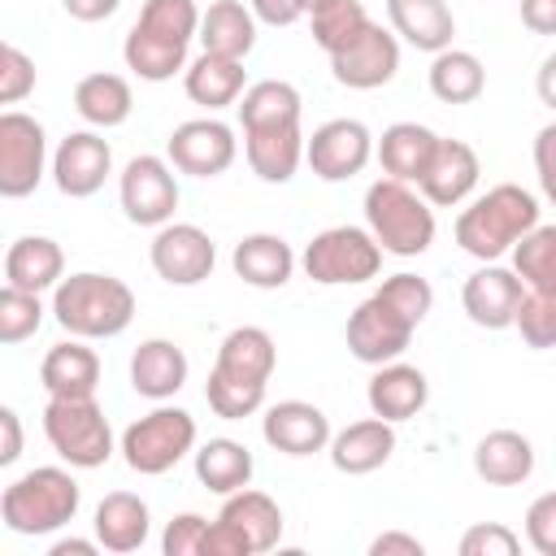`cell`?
I'll return each instance as SVG.
<instances>
[{
	"label": "cell",
	"mask_w": 556,
	"mask_h": 556,
	"mask_svg": "<svg viewBox=\"0 0 556 556\" xmlns=\"http://www.w3.org/2000/svg\"><path fill=\"white\" fill-rule=\"evenodd\" d=\"M278 365V348L269 339V330L261 326H235L222 348L217 361L208 369L204 382V400L222 421H243L265 404V387L274 378Z\"/></svg>",
	"instance_id": "6da1fadb"
},
{
	"label": "cell",
	"mask_w": 556,
	"mask_h": 556,
	"mask_svg": "<svg viewBox=\"0 0 556 556\" xmlns=\"http://www.w3.org/2000/svg\"><path fill=\"white\" fill-rule=\"evenodd\" d=\"M191 39H200L195 0H143L135 26L126 30L122 61L143 83H169L178 70H187Z\"/></svg>",
	"instance_id": "7a4b0ae2"
},
{
	"label": "cell",
	"mask_w": 556,
	"mask_h": 556,
	"mask_svg": "<svg viewBox=\"0 0 556 556\" xmlns=\"http://www.w3.org/2000/svg\"><path fill=\"white\" fill-rule=\"evenodd\" d=\"M52 317L74 339H117L135 321V291L113 274H70L52 291Z\"/></svg>",
	"instance_id": "3957f363"
},
{
	"label": "cell",
	"mask_w": 556,
	"mask_h": 556,
	"mask_svg": "<svg viewBox=\"0 0 556 556\" xmlns=\"http://www.w3.org/2000/svg\"><path fill=\"white\" fill-rule=\"evenodd\" d=\"M534 226H539V200L517 182H500L456 217V243L460 252L486 265L513 252L517 239L530 235Z\"/></svg>",
	"instance_id": "277c9868"
},
{
	"label": "cell",
	"mask_w": 556,
	"mask_h": 556,
	"mask_svg": "<svg viewBox=\"0 0 556 556\" xmlns=\"http://www.w3.org/2000/svg\"><path fill=\"white\" fill-rule=\"evenodd\" d=\"M83 508V486L70 469L61 465H39L22 478H13L0 495V521L13 534H52L61 526H70Z\"/></svg>",
	"instance_id": "5b68a950"
},
{
	"label": "cell",
	"mask_w": 556,
	"mask_h": 556,
	"mask_svg": "<svg viewBox=\"0 0 556 556\" xmlns=\"http://www.w3.org/2000/svg\"><path fill=\"white\" fill-rule=\"evenodd\" d=\"M365 226L391 256H421L434 243V204L400 178H378L365 191Z\"/></svg>",
	"instance_id": "8992f818"
},
{
	"label": "cell",
	"mask_w": 556,
	"mask_h": 556,
	"mask_svg": "<svg viewBox=\"0 0 556 556\" xmlns=\"http://www.w3.org/2000/svg\"><path fill=\"white\" fill-rule=\"evenodd\" d=\"M43 434L70 469H100L113 456V426L96 395H48Z\"/></svg>",
	"instance_id": "52a82bcc"
},
{
	"label": "cell",
	"mask_w": 556,
	"mask_h": 556,
	"mask_svg": "<svg viewBox=\"0 0 556 556\" xmlns=\"http://www.w3.org/2000/svg\"><path fill=\"white\" fill-rule=\"evenodd\" d=\"M195 417L187 408H174V404H156L152 413L135 417L126 430H122V460L143 473V478H161L169 473L182 456H195Z\"/></svg>",
	"instance_id": "ba28073f"
},
{
	"label": "cell",
	"mask_w": 556,
	"mask_h": 556,
	"mask_svg": "<svg viewBox=\"0 0 556 556\" xmlns=\"http://www.w3.org/2000/svg\"><path fill=\"white\" fill-rule=\"evenodd\" d=\"M300 265L321 287H356L378 278L382 243L369 235V226H326L321 235L308 239Z\"/></svg>",
	"instance_id": "9c48e42d"
},
{
	"label": "cell",
	"mask_w": 556,
	"mask_h": 556,
	"mask_svg": "<svg viewBox=\"0 0 556 556\" xmlns=\"http://www.w3.org/2000/svg\"><path fill=\"white\" fill-rule=\"evenodd\" d=\"M413 330H417V321L400 304H391L382 291H374L348 317V352L361 365H387L408 352Z\"/></svg>",
	"instance_id": "30bf717a"
},
{
	"label": "cell",
	"mask_w": 556,
	"mask_h": 556,
	"mask_svg": "<svg viewBox=\"0 0 556 556\" xmlns=\"http://www.w3.org/2000/svg\"><path fill=\"white\" fill-rule=\"evenodd\" d=\"M117 200H122V213L126 222L135 226H152L161 230L165 222H174V208H178V178H174V165L169 156H130L122 178H117Z\"/></svg>",
	"instance_id": "8fae6325"
},
{
	"label": "cell",
	"mask_w": 556,
	"mask_h": 556,
	"mask_svg": "<svg viewBox=\"0 0 556 556\" xmlns=\"http://www.w3.org/2000/svg\"><path fill=\"white\" fill-rule=\"evenodd\" d=\"M43 169H48L43 126L22 109H4L0 113V195L4 200L30 195L43 182Z\"/></svg>",
	"instance_id": "7c38bea8"
},
{
	"label": "cell",
	"mask_w": 556,
	"mask_h": 556,
	"mask_svg": "<svg viewBox=\"0 0 556 556\" xmlns=\"http://www.w3.org/2000/svg\"><path fill=\"white\" fill-rule=\"evenodd\" d=\"M148 261H152L161 282H169V287H200L213 274V265H217V248H213L208 230H200L195 222H165L152 235Z\"/></svg>",
	"instance_id": "4fadbf2b"
},
{
	"label": "cell",
	"mask_w": 556,
	"mask_h": 556,
	"mask_svg": "<svg viewBox=\"0 0 556 556\" xmlns=\"http://www.w3.org/2000/svg\"><path fill=\"white\" fill-rule=\"evenodd\" d=\"M165 156L178 174H191V178H217L235 165L239 156V139L226 122L217 117H191L182 126L169 130L165 139Z\"/></svg>",
	"instance_id": "5bb4252c"
},
{
	"label": "cell",
	"mask_w": 556,
	"mask_h": 556,
	"mask_svg": "<svg viewBox=\"0 0 556 556\" xmlns=\"http://www.w3.org/2000/svg\"><path fill=\"white\" fill-rule=\"evenodd\" d=\"M369 156H374V135L356 117H330L304 143V161H308V169L321 182H348V178H356L369 165Z\"/></svg>",
	"instance_id": "9a60e30c"
},
{
	"label": "cell",
	"mask_w": 556,
	"mask_h": 556,
	"mask_svg": "<svg viewBox=\"0 0 556 556\" xmlns=\"http://www.w3.org/2000/svg\"><path fill=\"white\" fill-rule=\"evenodd\" d=\"M400 70V35L369 22L348 48H339L330 56V74L339 87H352V91H374V87H387Z\"/></svg>",
	"instance_id": "2e32d148"
},
{
	"label": "cell",
	"mask_w": 556,
	"mask_h": 556,
	"mask_svg": "<svg viewBox=\"0 0 556 556\" xmlns=\"http://www.w3.org/2000/svg\"><path fill=\"white\" fill-rule=\"evenodd\" d=\"M113 174V148L96 130H70L52 152V182L70 200H87Z\"/></svg>",
	"instance_id": "e0dca14e"
},
{
	"label": "cell",
	"mask_w": 556,
	"mask_h": 556,
	"mask_svg": "<svg viewBox=\"0 0 556 556\" xmlns=\"http://www.w3.org/2000/svg\"><path fill=\"white\" fill-rule=\"evenodd\" d=\"M521 295H526V282L517 278V269L508 265H495L486 261L482 269H473L460 287V308L473 326L482 330H508L517 321V308H521Z\"/></svg>",
	"instance_id": "ac0fdd59"
},
{
	"label": "cell",
	"mask_w": 556,
	"mask_h": 556,
	"mask_svg": "<svg viewBox=\"0 0 556 556\" xmlns=\"http://www.w3.org/2000/svg\"><path fill=\"white\" fill-rule=\"evenodd\" d=\"M261 434L274 452L282 456H313V452H326L334 430H330V417L308 404V400H278L265 408L261 417Z\"/></svg>",
	"instance_id": "d6986e66"
},
{
	"label": "cell",
	"mask_w": 556,
	"mask_h": 556,
	"mask_svg": "<svg viewBox=\"0 0 556 556\" xmlns=\"http://www.w3.org/2000/svg\"><path fill=\"white\" fill-rule=\"evenodd\" d=\"M478 178H482L478 152H473L465 139H443V135H439V148H434V156H430V165H426L417 191H421L434 208H456V204H465V200L473 195Z\"/></svg>",
	"instance_id": "ffe728a7"
},
{
	"label": "cell",
	"mask_w": 556,
	"mask_h": 556,
	"mask_svg": "<svg viewBox=\"0 0 556 556\" xmlns=\"http://www.w3.org/2000/svg\"><path fill=\"white\" fill-rule=\"evenodd\" d=\"M187 374H191V361L187 352L174 343V339H143L130 356V387L135 395L143 400H174L182 387H187Z\"/></svg>",
	"instance_id": "44dd1931"
},
{
	"label": "cell",
	"mask_w": 556,
	"mask_h": 556,
	"mask_svg": "<svg viewBox=\"0 0 556 556\" xmlns=\"http://www.w3.org/2000/svg\"><path fill=\"white\" fill-rule=\"evenodd\" d=\"M365 400H369V413L382 417V421H408L426 408L430 400V382L417 365H404V361H387V365H374V378L365 387Z\"/></svg>",
	"instance_id": "7402d4cb"
},
{
	"label": "cell",
	"mask_w": 556,
	"mask_h": 556,
	"mask_svg": "<svg viewBox=\"0 0 556 556\" xmlns=\"http://www.w3.org/2000/svg\"><path fill=\"white\" fill-rule=\"evenodd\" d=\"M330 465L348 478H361V473H374L391 460L395 452V421H382V417H361L352 426H343L334 439H330Z\"/></svg>",
	"instance_id": "603a6c76"
},
{
	"label": "cell",
	"mask_w": 556,
	"mask_h": 556,
	"mask_svg": "<svg viewBox=\"0 0 556 556\" xmlns=\"http://www.w3.org/2000/svg\"><path fill=\"white\" fill-rule=\"evenodd\" d=\"M304 130L300 126H256V130H243V152H248V165L261 182H291L300 161H304Z\"/></svg>",
	"instance_id": "cb8c5ba5"
},
{
	"label": "cell",
	"mask_w": 556,
	"mask_h": 556,
	"mask_svg": "<svg viewBox=\"0 0 556 556\" xmlns=\"http://www.w3.org/2000/svg\"><path fill=\"white\" fill-rule=\"evenodd\" d=\"M65 278V252L56 239L48 235H22L9 243L4 252V282L22 287V291H56V282Z\"/></svg>",
	"instance_id": "d4e9b609"
},
{
	"label": "cell",
	"mask_w": 556,
	"mask_h": 556,
	"mask_svg": "<svg viewBox=\"0 0 556 556\" xmlns=\"http://www.w3.org/2000/svg\"><path fill=\"white\" fill-rule=\"evenodd\" d=\"M230 265H235V274H239L248 287L278 291V287H287L291 274H295V252H291V243H287L282 235L256 230V235H243V239L235 243Z\"/></svg>",
	"instance_id": "484cf974"
},
{
	"label": "cell",
	"mask_w": 556,
	"mask_h": 556,
	"mask_svg": "<svg viewBox=\"0 0 556 556\" xmlns=\"http://www.w3.org/2000/svg\"><path fill=\"white\" fill-rule=\"evenodd\" d=\"M96 539H100V547L104 552H117V556H126V552H139L143 543H148V534H152V513H148V504L135 495V491H109L100 504H96Z\"/></svg>",
	"instance_id": "4316f807"
},
{
	"label": "cell",
	"mask_w": 556,
	"mask_h": 556,
	"mask_svg": "<svg viewBox=\"0 0 556 556\" xmlns=\"http://www.w3.org/2000/svg\"><path fill=\"white\" fill-rule=\"evenodd\" d=\"M434 148H439V135L430 126H421V122H391L382 130V139L374 143L382 174L387 178H400V182H413V187L421 182Z\"/></svg>",
	"instance_id": "83f0119b"
},
{
	"label": "cell",
	"mask_w": 556,
	"mask_h": 556,
	"mask_svg": "<svg viewBox=\"0 0 556 556\" xmlns=\"http://www.w3.org/2000/svg\"><path fill=\"white\" fill-rule=\"evenodd\" d=\"M100 356L87 348V339H65L52 343L39 361V382L48 395H96L100 387Z\"/></svg>",
	"instance_id": "f1b7e54d"
},
{
	"label": "cell",
	"mask_w": 556,
	"mask_h": 556,
	"mask_svg": "<svg viewBox=\"0 0 556 556\" xmlns=\"http://www.w3.org/2000/svg\"><path fill=\"white\" fill-rule=\"evenodd\" d=\"M473 473L486 486H521L534 473V443L521 430H491L473 447Z\"/></svg>",
	"instance_id": "f546056e"
},
{
	"label": "cell",
	"mask_w": 556,
	"mask_h": 556,
	"mask_svg": "<svg viewBox=\"0 0 556 556\" xmlns=\"http://www.w3.org/2000/svg\"><path fill=\"white\" fill-rule=\"evenodd\" d=\"M387 17H391V30L413 43L417 52H443L452 48V35H456V17L447 9V0H387Z\"/></svg>",
	"instance_id": "4dcf8cb0"
},
{
	"label": "cell",
	"mask_w": 556,
	"mask_h": 556,
	"mask_svg": "<svg viewBox=\"0 0 556 556\" xmlns=\"http://www.w3.org/2000/svg\"><path fill=\"white\" fill-rule=\"evenodd\" d=\"M200 43L213 56L243 61L256 48V13L243 0H213L200 13Z\"/></svg>",
	"instance_id": "1f68e13d"
},
{
	"label": "cell",
	"mask_w": 556,
	"mask_h": 556,
	"mask_svg": "<svg viewBox=\"0 0 556 556\" xmlns=\"http://www.w3.org/2000/svg\"><path fill=\"white\" fill-rule=\"evenodd\" d=\"M182 87H187L191 104H200V109L217 113V109L235 104V100L248 91V70H243V61L200 52V56L182 70Z\"/></svg>",
	"instance_id": "d6a6232c"
},
{
	"label": "cell",
	"mask_w": 556,
	"mask_h": 556,
	"mask_svg": "<svg viewBox=\"0 0 556 556\" xmlns=\"http://www.w3.org/2000/svg\"><path fill=\"white\" fill-rule=\"evenodd\" d=\"M217 517H222L226 526H235V530L248 539L252 556L278 547V539H282V508H278L274 495H265V491L243 486V491L226 495V504H222Z\"/></svg>",
	"instance_id": "836d02e7"
},
{
	"label": "cell",
	"mask_w": 556,
	"mask_h": 556,
	"mask_svg": "<svg viewBox=\"0 0 556 556\" xmlns=\"http://www.w3.org/2000/svg\"><path fill=\"white\" fill-rule=\"evenodd\" d=\"M74 109H78V117H83L87 126L113 130V126H122V122L130 117L135 96H130V83H126L122 74L96 70V74L78 78V87H74Z\"/></svg>",
	"instance_id": "e575fe53"
},
{
	"label": "cell",
	"mask_w": 556,
	"mask_h": 556,
	"mask_svg": "<svg viewBox=\"0 0 556 556\" xmlns=\"http://www.w3.org/2000/svg\"><path fill=\"white\" fill-rule=\"evenodd\" d=\"M256 460L239 439H208L195 447V478L200 486H208L213 495H235L252 482Z\"/></svg>",
	"instance_id": "d590c367"
},
{
	"label": "cell",
	"mask_w": 556,
	"mask_h": 556,
	"mask_svg": "<svg viewBox=\"0 0 556 556\" xmlns=\"http://www.w3.org/2000/svg\"><path fill=\"white\" fill-rule=\"evenodd\" d=\"M426 78H430L434 100H443V104H473V100L486 91V70H482V61H478L473 52H465V48H443V52H434Z\"/></svg>",
	"instance_id": "8d00e7d4"
},
{
	"label": "cell",
	"mask_w": 556,
	"mask_h": 556,
	"mask_svg": "<svg viewBox=\"0 0 556 556\" xmlns=\"http://www.w3.org/2000/svg\"><path fill=\"white\" fill-rule=\"evenodd\" d=\"M300 91L282 78H261L239 96V126L256 130V126H300Z\"/></svg>",
	"instance_id": "74e56055"
},
{
	"label": "cell",
	"mask_w": 556,
	"mask_h": 556,
	"mask_svg": "<svg viewBox=\"0 0 556 556\" xmlns=\"http://www.w3.org/2000/svg\"><path fill=\"white\" fill-rule=\"evenodd\" d=\"M513 269L526 282V291L556 295V226H534L513 248Z\"/></svg>",
	"instance_id": "f35d334b"
},
{
	"label": "cell",
	"mask_w": 556,
	"mask_h": 556,
	"mask_svg": "<svg viewBox=\"0 0 556 556\" xmlns=\"http://www.w3.org/2000/svg\"><path fill=\"white\" fill-rule=\"evenodd\" d=\"M308 22H313V43H317L326 56H334V52L348 48L374 17L365 13L361 0H330V4H321L317 13H308Z\"/></svg>",
	"instance_id": "ab89813d"
},
{
	"label": "cell",
	"mask_w": 556,
	"mask_h": 556,
	"mask_svg": "<svg viewBox=\"0 0 556 556\" xmlns=\"http://www.w3.org/2000/svg\"><path fill=\"white\" fill-rule=\"evenodd\" d=\"M43 326V304L35 291L9 287L0 291V343H22Z\"/></svg>",
	"instance_id": "60d3db41"
},
{
	"label": "cell",
	"mask_w": 556,
	"mask_h": 556,
	"mask_svg": "<svg viewBox=\"0 0 556 556\" xmlns=\"http://www.w3.org/2000/svg\"><path fill=\"white\" fill-rule=\"evenodd\" d=\"M513 326H517V334H521V343H526V348H534V352L556 348V295L526 291Z\"/></svg>",
	"instance_id": "b9f144b4"
},
{
	"label": "cell",
	"mask_w": 556,
	"mask_h": 556,
	"mask_svg": "<svg viewBox=\"0 0 556 556\" xmlns=\"http://www.w3.org/2000/svg\"><path fill=\"white\" fill-rule=\"evenodd\" d=\"M30 91H35V61L17 43H4L0 48V104H17Z\"/></svg>",
	"instance_id": "7bdbcfd3"
},
{
	"label": "cell",
	"mask_w": 556,
	"mask_h": 556,
	"mask_svg": "<svg viewBox=\"0 0 556 556\" xmlns=\"http://www.w3.org/2000/svg\"><path fill=\"white\" fill-rule=\"evenodd\" d=\"M521 539L504 521H478L460 534V556H517Z\"/></svg>",
	"instance_id": "ee69618b"
},
{
	"label": "cell",
	"mask_w": 556,
	"mask_h": 556,
	"mask_svg": "<svg viewBox=\"0 0 556 556\" xmlns=\"http://www.w3.org/2000/svg\"><path fill=\"white\" fill-rule=\"evenodd\" d=\"M204 534H208V517H200V513H178V517L165 526V534H161V552H165V556H200Z\"/></svg>",
	"instance_id": "f6af8a7d"
},
{
	"label": "cell",
	"mask_w": 556,
	"mask_h": 556,
	"mask_svg": "<svg viewBox=\"0 0 556 556\" xmlns=\"http://www.w3.org/2000/svg\"><path fill=\"white\" fill-rule=\"evenodd\" d=\"M526 543L539 556H556V491H543L526 508Z\"/></svg>",
	"instance_id": "bcb514c9"
},
{
	"label": "cell",
	"mask_w": 556,
	"mask_h": 556,
	"mask_svg": "<svg viewBox=\"0 0 556 556\" xmlns=\"http://www.w3.org/2000/svg\"><path fill=\"white\" fill-rule=\"evenodd\" d=\"M534 174H539V187H543L547 204H556V122H547L534 135Z\"/></svg>",
	"instance_id": "7dc6e473"
},
{
	"label": "cell",
	"mask_w": 556,
	"mask_h": 556,
	"mask_svg": "<svg viewBox=\"0 0 556 556\" xmlns=\"http://www.w3.org/2000/svg\"><path fill=\"white\" fill-rule=\"evenodd\" d=\"M200 556H252V547H248V539H243L235 526H226L222 517H213Z\"/></svg>",
	"instance_id": "c3c4849f"
},
{
	"label": "cell",
	"mask_w": 556,
	"mask_h": 556,
	"mask_svg": "<svg viewBox=\"0 0 556 556\" xmlns=\"http://www.w3.org/2000/svg\"><path fill=\"white\" fill-rule=\"evenodd\" d=\"M248 9L265 26H291L304 17V0H248Z\"/></svg>",
	"instance_id": "681fc988"
},
{
	"label": "cell",
	"mask_w": 556,
	"mask_h": 556,
	"mask_svg": "<svg viewBox=\"0 0 556 556\" xmlns=\"http://www.w3.org/2000/svg\"><path fill=\"white\" fill-rule=\"evenodd\" d=\"M426 543L417 534H404V530H387L369 543V556H421Z\"/></svg>",
	"instance_id": "f907efd6"
},
{
	"label": "cell",
	"mask_w": 556,
	"mask_h": 556,
	"mask_svg": "<svg viewBox=\"0 0 556 556\" xmlns=\"http://www.w3.org/2000/svg\"><path fill=\"white\" fill-rule=\"evenodd\" d=\"M526 30L534 35H556V0H517Z\"/></svg>",
	"instance_id": "816d5d0a"
},
{
	"label": "cell",
	"mask_w": 556,
	"mask_h": 556,
	"mask_svg": "<svg viewBox=\"0 0 556 556\" xmlns=\"http://www.w3.org/2000/svg\"><path fill=\"white\" fill-rule=\"evenodd\" d=\"M0 434H4V443H0V465H13V460L22 456V417H17L13 408H0Z\"/></svg>",
	"instance_id": "f5cc1de1"
},
{
	"label": "cell",
	"mask_w": 556,
	"mask_h": 556,
	"mask_svg": "<svg viewBox=\"0 0 556 556\" xmlns=\"http://www.w3.org/2000/svg\"><path fill=\"white\" fill-rule=\"evenodd\" d=\"M61 4H65V13H70L74 22H104V17L117 13L122 0H61Z\"/></svg>",
	"instance_id": "db71d44e"
},
{
	"label": "cell",
	"mask_w": 556,
	"mask_h": 556,
	"mask_svg": "<svg viewBox=\"0 0 556 556\" xmlns=\"http://www.w3.org/2000/svg\"><path fill=\"white\" fill-rule=\"evenodd\" d=\"M534 91H539V100L556 113V52L552 56H543V65H539V78H534Z\"/></svg>",
	"instance_id": "11a10c76"
},
{
	"label": "cell",
	"mask_w": 556,
	"mask_h": 556,
	"mask_svg": "<svg viewBox=\"0 0 556 556\" xmlns=\"http://www.w3.org/2000/svg\"><path fill=\"white\" fill-rule=\"evenodd\" d=\"M100 552V539H56L48 547V556H96Z\"/></svg>",
	"instance_id": "9f6ffc18"
},
{
	"label": "cell",
	"mask_w": 556,
	"mask_h": 556,
	"mask_svg": "<svg viewBox=\"0 0 556 556\" xmlns=\"http://www.w3.org/2000/svg\"><path fill=\"white\" fill-rule=\"evenodd\" d=\"M321 4H330V0H304V17H308V13H317Z\"/></svg>",
	"instance_id": "6f0895ef"
}]
</instances>
